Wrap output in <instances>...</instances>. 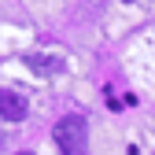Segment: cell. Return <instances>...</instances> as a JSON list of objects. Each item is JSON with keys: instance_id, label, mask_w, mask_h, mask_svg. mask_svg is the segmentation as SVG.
Masks as SVG:
<instances>
[{"instance_id": "1", "label": "cell", "mask_w": 155, "mask_h": 155, "mask_svg": "<svg viewBox=\"0 0 155 155\" xmlns=\"http://www.w3.org/2000/svg\"><path fill=\"white\" fill-rule=\"evenodd\" d=\"M85 118L81 114H67V118L55 122V144H59L63 155H85Z\"/></svg>"}, {"instance_id": "2", "label": "cell", "mask_w": 155, "mask_h": 155, "mask_svg": "<svg viewBox=\"0 0 155 155\" xmlns=\"http://www.w3.org/2000/svg\"><path fill=\"white\" fill-rule=\"evenodd\" d=\"M26 111H30L26 96H18L11 89H0V118H4V122H22Z\"/></svg>"}, {"instance_id": "3", "label": "cell", "mask_w": 155, "mask_h": 155, "mask_svg": "<svg viewBox=\"0 0 155 155\" xmlns=\"http://www.w3.org/2000/svg\"><path fill=\"white\" fill-rule=\"evenodd\" d=\"M26 67H30L37 78H55V74H63V59H59V55H45V52H30V55H26Z\"/></svg>"}]
</instances>
